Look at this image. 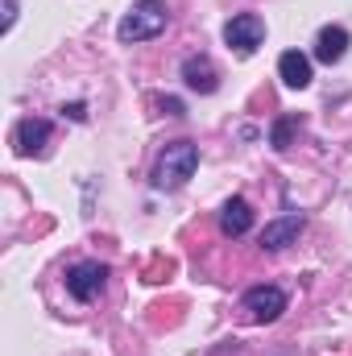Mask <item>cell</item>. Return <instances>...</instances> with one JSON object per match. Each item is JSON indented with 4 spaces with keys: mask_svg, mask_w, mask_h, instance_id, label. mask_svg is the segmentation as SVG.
Instances as JSON below:
<instances>
[{
    "mask_svg": "<svg viewBox=\"0 0 352 356\" xmlns=\"http://www.w3.org/2000/svg\"><path fill=\"white\" fill-rule=\"evenodd\" d=\"M199 166V145L191 141H170L158 162H154V191H178Z\"/></svg>",
    "mask_w": 352,
    "mask_h": 356,
    "instance_id": "cell-1",
    "label": "cell"
},
{
    "mask_svg": "<svg viewBox=\"0 0 352 356\" xmlns=\"http://www.w3.org/2000/svg\"><path fill=\"white\" fill-rule=\"evenodd\" d=\"M162 29H166V4H162V0H137V4L120 17L116 38H120L125 46H133V42H150V38H158Z\"/></svg>",
    "mask_w": 352,
    "mask_h": 356,
    "instance_id": "cell-2",
    "label": "cell"
},
{
    "mask_svg": "<svg viewBox=\"0 0 352 356\" xmlns=\"http://www.w3.org/2000/svg\"><path fill=\"white\" fill-rule=\"evenodd\" d=\"M224 42H228L237 54H253L265 42V21L257 13H237V17L224 25Z\"/></svg>",
    "mask_w": 352,
    "mask_h": 356,
    "instance_id": "cell-3",
    "label": "cell"
},
{
    "mask_svg": "<svg viewBox=\"0 0 352 356\" xmlns=\"http://www.w3.org/2000/svg\"><path fill=\"white\" fill-rule=\"evenodd\" d=\"M241 307L249 311L253 323H273L286 311V290H278V286H253V290H245Z\"/></svg>",
    "mask_w": 352,
    "mask_h": 356,
    "instance_id": "cell-4",
    "label": "cell"
},
{
    "mask_svg": "<svg viewBox=\"0 0 352 356\" xmlns=\"http://www.w3.org/2000/svg\"><path fill=\"white\" fill-rule=\"evenodd\" d=\"M104 282H108V266H99V261H79L67 269V290L75 302H91L104 290Z\"/></svg>",
    "mask_w": 352,
    "mask_h": 356,
    "instance_id": "cell-5",
    "label": "cell"
},
{
    "mask_svg": "<svg viewBox=\"0 0 352 356\" xmlns=\"http://www.w3.org/2000/svg\"><path fill=\"white\" fill-rule=\"evenodd\" d=\"M46 141H50V120H42V116H25V120L17 124V133H13V145H17L21 158L42 154Z\"/></svg>",
    "mask_w": 352,
    "mask_h": 356,
    "instance_id": "cell-6",
    "label": "cell"
},
{
    "mask_svg": "<svg viewBox=\"0 0 352 356\" xmlns=\"http://www.w3.org/2000/svg\"><path fill=\"white\" fill-rule=\"evenodd\" d=\"M182 83H186L191 91H199V95H211V91L220 88L216 63H211L207 54H191V58H182Z\"/></svg>",
    "mask_w": 352,
    "mask_h": 356,
    "instance_id": "cell-7",
    "label": "cell"
},
{
    "mask_svg": "<svg viewBox=\"0 0 352 356\" xmlns=\"http://www.w3.org/2000/svg\"><path fill=\"white\" fill-rule=\"evenodd\" d=\"M278 79H282L290 91L311 88V58L298 54V50H286V54L278 58Z\"/></svg>",
    "mask_w": 352,
    "mask_h": 356,
    "instance_id": "cell-8",
    "label": "cell"
},
{
    "mask_svg": "<svg viewBox=\"0 0 352 356\" xmlns=\"http://www.w3.org/2000/svg\"><path fill=\"white\" fill-rule=\"evenodd\" d=\"M303 216H282V220H273V224H265L262 232V249L269 253H278V249H286V245H294L298 241V232H303Z\"/></svg>",
    "mask_w": 352,
    "mask_h": 356,
    "instance_id": "cell-9",
    "label": "cell"
},
{
    "mask_svg": "<svg viewBox=\"0 0 352 356\" xmlns=\"http://www.w3.org/2000/svg\"><path fill=\"white\" fill-rule=\"evenodd\" d=\"M349 42L352 38H349L344 25H328V29H319V38H315V58L332 67V63H340V58L349 54Z\"/></svg>",
    "mask_w": 352,
    "mask_h": 356,
    "instance_id": "cell-10",
    "label": "cell"
},
{
    "mask_svg": "<svg viewBox=\"0 0 352 356\" xmlns=\"http://www.w3.org/2000/svg\"><path fill=\"white\" fill-rule=\"evenodd\" d=\"M249 228H253V207H249L241 195H237V199H228V203H224V211H220V232L237 241V236H245Z\"/></svg>",
    "mask_w": 352,
    "mask_h": 356,
    "instance_id": "cell-11",
    "label": "cell"
},
{
    "mask_svg": "<svg viewBox=\"0 0 352 356\" xmlns=\"http://www.w3.org/2000/svg\"><path fill=\"white\" fill-rule=\"evenodd\" d=\"M298 124H303V120H298L294 112H290V116H282V120L273 124V133H269V145H273V149H290V137H294V129H298Z\"/></svg>",
    "mask_w": 352,
    "mask_h": 356,
    "instance_id": "cell-12",
    "label": "cell"
},
{
    "mask_svg": "<svg viewBox=\"0 0 352 356\" xmlns=\"http://www.w3.org/2000/svg\"><path fill=\"white\" fill-rule=\"evenodd\" d=\"M63 116H71V120H88V104H63Z\"/></svg>",
    "mask_w": 352,
    "mask_h": 356,
    "instance_id": "cell-13",
    "label": "cell"
},
{
    "mask_svg": "<svg viewBox=\"0 0 352 356\" xmlns=\"http://www.w3.org/2000/svg\"><path fill=\"white\" fill-rule=\"evenodd\" d=\"M17 25V0H4V33Z\"/></svg>",
    "mask_w": 352,
    "mask_h": 356,
    "instance_id": "cell-14",
    "label": "cell"
},
{
    "mask_svg": "<svg viewBox=\"0 0 352 356\" xmlns=\"http://www.w3.org/2000/svg\"><path fill=\"white\" fill-rule=\"evenodd\" d=\"M162 108H166L170 116H186V108H182V99H175V95H166V99H162Z\"/></svg>",
    "mask_w": 352,
    "mask_h": 356,
    "instance_id": "cell-15",
    "label": "cell"
}]
</instances>
